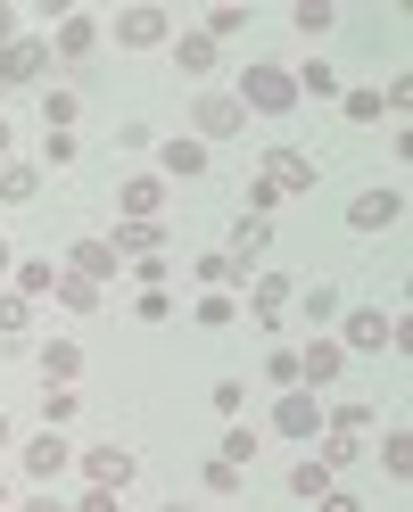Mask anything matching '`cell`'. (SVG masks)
<instances>
[{
    "label": "cell",
    "mask_w": 413,
    "mask_h": 512,
    "mask_svg": "<svg viewBox=\"0 0 413 512\" xmlns=\"http://www.w3.org/2000/svg\"><path fill=\"white\" fill-rule=\"evenodd\" d=\"M397 215H405V199H397V190H364V199L347 207V223H356V232H389Z\"/></svg>",
    "instance_id": "obj_5"
},
{
    "label": "cell",
    "mask_w": 413,
    "mask_h": 512,
    "mask_svg": "<svg viewBox=\"0 0 413 512\" xmlns=\"http://www.w3.org/2000/svg\"><path fill=\"white\" fill-rule=\"evenodd\" d=\"M157 166H166L174 182H199V174H207V149H199V141H182V133H174L166 149H157Z\"/></svg>",
    "instance_id": "obj_10"
},
{
    "label": "cell",
    "mask_w": 413,
    "mask_h": 512,
    "mask_svg": "<svg viewBox=\"0 0 413 512\" xmlns=\"http://www.w3.org/2000/svg\"><path fill=\"white\" fill-rule=\"evenodd\" d=\"M0 157H9V116H0Z\"/></svg>",
    "instance_id": "obj_37"
},
{
    "label": "cell",
    "mask_w": 413,
    "mask_h": 512,
    "mask_svg": "<svg viewBox=\"0 0 413 512\" xmlns=\"http://www.w3.org/2000/svg\"><path fill=\"white\" fill-rule=\"evenodd\" d=\"M265 240H273V232H265V215H248L240 232H232V265H248V256H265Z\"/></svg>",
    "instance_id": "obj_19"
},
{
    "label": "cell",
    "mask_w": 413,
    "mask_h": 512,
    "mask_svg": "<svg viewBox=\"0 0 413 512\" xmlns=\"http://www.w3.org/2000/svg\"><path fill=\"white\" fill-rule=\"evenodd\" d=\"M0 512H9V488H0Z\"/></svg>",
    "instance_id": "obj_41"
},
{
    "label": "cell",
    "mask_w": 413,
    "mask_h": 512,
    "mask_svg": "<svg viewBox=\"0 0 413 512\" xmlns=\"http://www.w3.org/2000/svg\"><path fill=\"white\" fill-rule=\"evenodd\" d=\"M0 273H9V240H0Z\"/></svg>",
    "instance_id": "obj_38"
},
{
    "label": "cell",
    "mask_w": 413,
    "mask_h": 512,
    "mask_svg": "<svg viewBox=\"0 0 413 512\" xmlns=\"http://www.w3.org/2000/svg\"><path fill=\"white\" fill-rule=\"evenodd\" d=\"M50 50H58V58H91V50H100V34H91V17H67Z\"/></svg>",
    "instance_id": "obj_14"
},
{
    "label": "cell",
    "mask_w": 413,
    "mask_h": 512,
    "mask_svg": "<svg viewBox=\"0 0 413 512\" xmlns=\"http://www.w3.org/2000/svg\"><path fill=\"white\" fill-rule=\"evenodd\" d=\"M157 240H166L157 223H124V232H116V256H157Z\"/></svg>",
    "instance_id": "obj_23"
},
{
    "label": "cell",
    "mask_w": 413,
    "mask_h": 512,
    "mask_svg": "<svg viewBox=\"0 0 413 512\" xmlns=\"http://www.w3.org/2000/svg\"><path fill=\"white\" fill-rule=\"evenodd\" d=\"M290 496H314V504H323V496H331V471H323V463L306 455V463L290 471Z\"/></svg>",
    "instance_id": "obj_21"
},
{
    "label": "cell",
    "mask_w": 413,
    "mask_h": 512,
    "mask_svg": "<svg viewBox=\"0 0 413 512\" xmlns=\"http://www.w3.org/2000/svg\"><path fill=\"white\" fill-rule=\"evenodd\" d=\"M290 83H298V100H331V91H339V75L323 67V58H306V67H298Z\"/></svg>",
    "instance_id": "obj_16"
},
{
    "label": "cell",
    "mask_w": 413,
    "mask_h": 512,
    "mask_svg": "<svg viewBox=\"0 0 413 512\" xmlns=\"http://www.w3.org/2000/svg\"><path fill=\"white\" fill-rule=\"evenodd\" d=\"M25 512H75V504H50V496H42V504H25Z\"/></svg>",
    "instance_id": "obj_36"
},
{
    "label": "cell",
    "mask_w": 413,
    "mask_h": 512,
    "mask_svg": "<svg viewBox=\"0 0 413 512\" xmlns=\"http://www.w3.org/2000/svg\"><path fill=\"white\" fill-rule=\"evenodd\" d=\"M257 446H265V438H257V430H232V438H224V463H232V471H240V463H248V455H257Z\"/></svg>",
    "instance_id": "obj_30"
},
{
    "label": "cell",
    "mask_w": 413,
    "mask_h": 512,
    "mask_svg": "<svg viewBox=\"0 0 413 512\" xmlns=\"http://www.w3.org/2000/svg\"><path fill=\"white\" fill-rule=\"evenodd\" d=\"M75 372H83V347H75V339H50V347H42V389H67Z\"/></svg>",
    "instance_id": "obj_9"
},
{
    "label": "cell",
    "mask_w": 413,
    "mask_h": 512,
    "mask_svg": "<svg viewBox=\"0 0 413 512\" xmlns=\"http://www.w3.org/2000/svg\"><path fill=\"white\" fill-rule=\"evenodd\" d=\"M298 108V83H290V67H248L240 75V116H290Z\"/></svg>",
    "instance_id": "obj_1"
},
{
    "label": "cell",
    "mask_w": 413,
    "mask_h": 512,
    "mask_svg": "<svg viewBox=\"0 0 413 512\" xmlns=\"http://www.w3.org/2000/svg\"><path fill=\"white\" fill-rule=\"evenodd\" d=\"M75 512H116V488H91V496H83Z\"/></svg>",
    "instance_id": "obj_33"
},
{
    "label": "cell",
    "mask_w": 413,
    "mask_h": 512,
    "mask_svg": "<svg viewBox=\"0 0 413 512\" xmlns=\"http://www.w3.org/2000/svg\"><path fill=\"white\" fill-rule=\"evenodd\" d=\"M58 306H67V314H100V281L67 273V281H58Z\"/></svg>",
    "instance_id": "obj_15"
},
{
    "label": "cell",
    "mask_w": 413,
    "mask_h": 512,
    "mask_svg": "<svg viewBox=\"0 0 413 512\" xmlns=\"http://www.w3.org/2000/svg\"><path fill=\"white\" fill-rule=\"evenodd\" d=\"M17 331H25V298L9 290V298H0V339H17Z\"/></svg>",
    "instance_id": "obj_31"
},
{
    "label": "cell",
    "mask_w": 413,
    "mask_h": 512,
    "mask_svg": "<svg viewBox=\"0 0 413 512\" xmlns=\"http://www.w3.org/2000/svg\"><path fill=\"white\" fill-rule=\"evenodd\" d=\"M248 25V9H207V42H224V34H240Z\"/></svg>",
    "instance_id": "obj_29"
},
{
    "label": "cell",
    "mask_w": 413,
    "mask_h": 512,
    "mask_svg": "<svg viewBox=\"0 0 413 512\" xmlns=\"http://www.w3.org/2000/svg\"><path fill=\"white\" fill-rule=\"evenodd\" d=\"M389 339H397V323H389L380 306H364L356 323H347V347H389Z\"/></svg>",
    "instance_id": "obj_13"
},
{
    "label": "cell",
    "mask_w": 413,
    "mask_h": 512,
    "mask_svg": "<svg viewBox=\"0 0 413 512\" xmlns=\"http://www.w3.org/2000/svg\"><path fill=\"white\" fill-rule=\"evenodd\" d=\"M273 422H281V438H323V405H314L306 389H290V397H281V413H273Z\"/></svg>",
    "instance_id": "obj_6"
},
{
    "label": "cell",
    "mask_w": 413,
    "mask_h": 512,
    "mask_svg": "<svg viewBox=\"0 0 413 512\" xmlns=\"http://www.w3.org/2000/svg\"><path fill=\"white\" fill-rule=\"evenodd\" d=\"M157 199H166V182H157V174H133V182H124V207H133V223H149Z\"/></svg>",
    "instance_id": "obj_17"
},
{
    "label": "cell",
    "mask_w": 413,
    "mask_h": 512,
    "mask_svg": "<svg viewBox=\"0 0 413 512\" xmlns=\"http://www.w3.org/2000/svg\"><path fill=\"white\" fill-rule=\"evenodd\" d=\"M75 116H83V100H75V91H50V100H42V124H50V133H67Z\"/></svg>",
    "instance_id": "obj_24"
},
{
    "label": "cell",
    "mask_w": 413,
    "mask_h": 512,
    "mask_svg": "<svg viewBox=\"0 0 413 512\" xmlns=\"http://www.w3.org/2000/svg\"><path fill=\"white\" fill-rule=\"evenodd\" d=\"M265 182H273V190H314V157H306V149H273V157H265Z\"/></svg>",
    "instance_id": "obj_7"
},
{
    "label": "cell",
    "mask_w": 413,
    "mask_h": 512,
    "mask_svg": "<svg viewBox=\"0 0 413 512\" xmlns=\"http://www.w3.org/2000/svg\"><path fill=\"white\" fill-rule=\"evenodd\" d=\"M347 116H356V124H380V91H347Z\"/></svg>",
    "instance_id": "obj_32"
},
{
    "label": "cell",
    "mask_w": 413,
    "mask_h": 512,
    "mask_svg": "<svg viewBox=\"0 0 413 512\" xmlns=\"http://www.w3.org/2000/svg\"><path fill=\"white\" fill-rule=\"evenodd\" d=\"M339 372H347V347H339V339H314L306 356H298V389H306V380H314V389H331Z\"/></svg>",
    "instance_id": "obj_3"
},
{
    "label": "cell",
    "mask_w": 413,
    "mask_h": 512,
    "mask_svg": "<svg viewBox=\"0 0 413 512\" xmlns=\"http://www.w3.org/2000/svg\"><path fill=\"white\" fill-rule=\"evenodd\" d=\"M290 25H298V34H331V0H298Z\"/></svg>",
    "instance_id": "obj_25"
},
{
    "label": "cell",
    "mask_w": 413,
    "mask_h": 512,
    "mask_svg": "<svg viewBox=\"0 0 413 512\" xmlns=\"http://www.w3.org/2000/svg\"><path fill=\"white\" fill-rule=\"evenodd\" d=\"M42 58H50V42H9V50H0V75H9V83H34Z\"/></svg>",
    "instance_id": "obj_11"
},
{
    "label": "cell",
    "mask_w": 413,
    "mask_h": 512,
    "mask_svg": "<svg viewBox=\"0 0 413 512\" xmlns=\"http://www.w3.org/2000/svg\"><path fill=\"white\" fill-rule=\"evenodd\" d=\"M9 34H17V9H0V42H9Z\"/></svg>",
    "instance_id": "obj_35"
},
{
    "label": "cell",
    "mask_w": 413,
    "mask_h": 512,
    "mask_svg": "<svg viewBox=\"0 0 413 512\" xmlns=\"http://www.w3.org/2000/svg\"><path fill=\"white\" fill-rule=\"evenodd\" d=\"M281 298H290V281H281V273H265V281H257V323H273V314H281Z\"/></svg>",
    "instance_id": "obj_26"
},
{
    "label": "cell",
    "mask_w": 413,
    "mask_h": 512,
    "mask_svg": "<svg viewBox=\"0 0 413 512\" xmlns=\"http://www.w3.org/2000/svg\"><path fill=\"white\" fill-rule=\"evenodd\" d=\"M166 512H199V504H166Z\"/></svg>",
    "instance_id": "obj_40"
},
{
    "label": "cell",
    "mask_w": 413,
    "mask_h": 512,
    "mask_svg": "<svg viewBox=\"0 0 413 512\" xmlns=\"http://www.w3.org/2000/svg\"><path fill=\"white\" fill-rule=\"evenodd\" d=\"M0 199H9V207L34 199V166H9V174H0Z\"/></svg>",
    "instance_id": "obj_27"
},
{
    "label": "cell",
    "mask_w": 413,
    "mask_h": 512,
    "mask_svg": "<svg viewBox=\"0 0 413 512\" xmlns=\"http://www.w3.org/2000/svg\"><path fill=\"white\" fill-rule=\"evenodd\" d=\"M25 471H34V479H58V471H67V438H34V446H25Z\"/></svg>",
    "instance_id": "obj_12"
},
{
    "label": "cell",
    "mask_w": 413,
    "mask_h": 512,
    "mask_svg": "<svg viewBox=\"0 0 413 512\" xmlns=\"http://www.w3.org/2000/svg\"><path fill=\"white\" fill-rule=\"evenodd\" d=\"M174 58H182V75H207V67H215V42H207V34H182Z\"/></svg>",
    "instance_id": "obj_22"
},
{
    "label": "cell",
    "mask_w": 413,
    "mask_h": 512,
    "mask_svg": "<svg viewBox=\"0 0 413 512\" xmlns=\"http://www.w3.org/2000/svg\"><path fill=\"white\" fill-rule=\"evenodd\" d=\"M0 446H9V413H0Z\"/></svg>",
    "instance_id": "obj_39"
},
{
    "label": "cell",
    "mask_w": 413,
    "mask_h": 512,
    "mask_svg": "<svg viewBox=\"0 0 413 512\" xmlns=\"http://www.w3.org/2000/svg\"><path fill=\"white\" fill-rule=\"evenodd\" d=\"M83 471H91V488H124V479H133V455H124V446H91Z\"/></svg>",
    "instance_id": "obj_8"
},
{
    "label": "cell",
    "mask_w": 413,
    "mask_h": 512,
    "mask_svg": "<svg viewBox=\"0 0 413 512\" xmlns=\"http://www.w3.org/2000/svg\"><path fill=\"white\" fill-rule=\"evenodd\" d=\"M190 124H199V149H207V141H232L248 116H240V100H232V91H207V100L190 108Z\"/></svg>",
    "instance_id": "obj_2"
},
{
    "label": "cell",
    "mask_w": 413,
    "mask_h": 512,
    "mask_svg": "<svg viewBox=\"0 0 413 512\" xmlns=\"http://www.w3.org/2000/svg\"><path fill=\"white\" fill-rule=\"evenodd\" d=\"M0 83H9V75H0Z\"/></svg>",
    "instance_id": "obj_42"
},
{
    "label": "cell",
    "mask_w": 413,
    "mask_h": 512,
    "mask_svg": "<svg viewBox=\"0 0 413 512\" xmlns=\"http://www.w3.org/2000/svg\"><path fill=\"white\" fill-rule=\"evenodd\" d=\"M75 273H83V281L116 273V248H108V240H83V248H75Z\"/></svg>",
    "instance_id": "obj_20"
},
{
    "label": "cell",
    "mask_w": 413,
    "mask_h": 512,
    "mask_svg": "<svg viewBox=\"0 0 413 512\" xmlns=\"http://www.w3.org/2000/svg\"><path fill=\"white\" fill-rule=\"evenodd\" d=\"M149 42H166V9H124L116 17V50H149Z\"/></svg>",
    "instance_id": "obj_4"
},
{
    "label": "cell",
    "mask_w": 413,
    "mask_h": 512,
    "mask_svg": "<svg viewBox=\"0 0 413 512\" xmlns=\"http://www.w3.org/2000/svg\"><path fill=\"white\" fill-rule=\"evenodd\" d=\"M331 314H339V290H323V281H314V290H306V323H331Z\"/></svg>",
    "instance_id": "obj_28"
},
{
    "label": "cell",
    "mask_w": 413,
    "mask_h": 512,
    "mask_svg": "<svg viewBox=\"0 0 413 512\" xmlns=\"http://www.w3.org/2000/svg\"><path fill=\"white\" fill-rule=\"evenodd\" d=\"M323 512H364V504H356V496H339V488H331V496H323Z\"/></svg>",
    "instance_id": "obj_34"
},
{
    "label": "cell",
    "mask_w": 413,
    "mask_h": 512,
    "mask_svg": "<svg viewBox=\"0 0 413 512\" xmlns=\"http://www.w3.org/2000/svg\"><path fill=\"white\" fill-rule=\"evenodd\" d=\"M42 290H58V273H50V256H34V265H17V298L34 306Z\"/></svg>",
    "instance_id": "obj_18"
}]
</instances>
